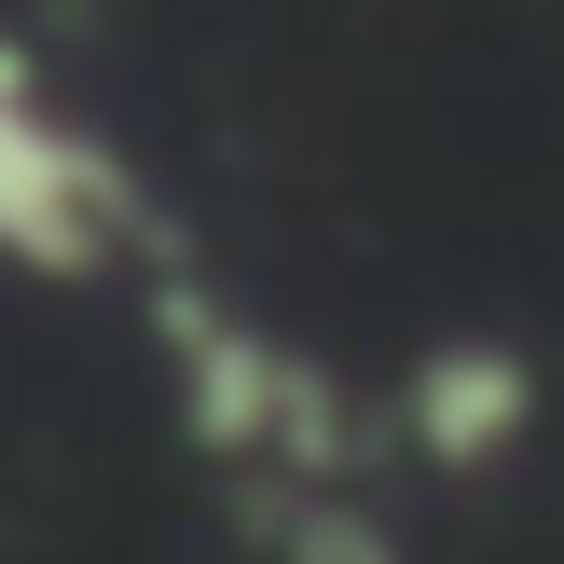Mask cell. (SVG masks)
<instances>
[{
	"label": "cell",
	"instance_id": "1",
	"mask_svg": "<svg viewBox=\"0 0 564 564\" xmlns=\"http://www.w3.org/2000/svg\"><path fill=\"white\" fill-rule=\"evenodd\" d=\"M138 248V193L69 110L28 83V55L0 42V262L28 275H110Z\"/></svg>",
	"mask_w": 564,
	"mask_h": 564
},
{
	"label": "cell",
	"instance_id": "2",
	"mask_svg": "<svg viewBox=\"0 0 564 564\" xmlns=\"http://www.w3.org/2000/svg\"><path fill=\"white\" fill-rule=\"evenodd\" d=\"M523 413H538V386H523V358H510V345H441L427 372H413L400 427H413V455L482 468V455H510V441H523Z\"/></svg>",
	"mask_w": 564,
	"mask_h": 564
}]
</instances>
